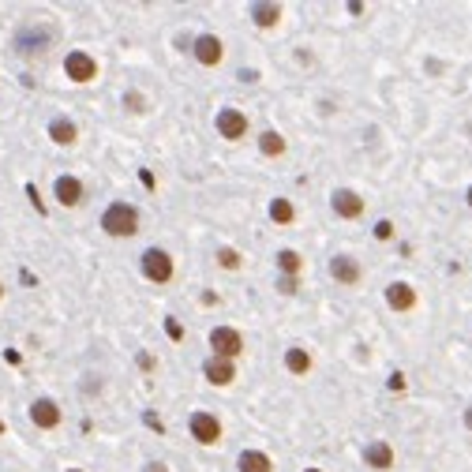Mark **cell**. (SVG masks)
<instances>
[{
	"label": "cell",
	"instance_id": "11",
	"mask_svg": "<svg viewBox=\"0 0 472 472\" xmlns=\"http://www.w3.org/2000/svg\"><path fill=\"white\" fill-rule=\"evenodd\" d=\"M386 304H390L394 311H412L416 308V289L409 281H390L386 285Z\"/></svg>",
	"mask_w": 472,
	"mask_h": 472
},
{
	"label": "cell",
	"instance_id": "25",
	"mask_svg": "<svg viewBox=\"0 0 472 472\" xmlns=\"http://www.w3.org/2000/svg\"><path fill=\"white\" fill-rule=\"evenodd\" d=\"M277 289H281L285 296H292V292H296V277H285V274H281V277H277Z\"/></svg>",
	"mask_w": 472,
	"mask_h": 472
},
{
	"label": "cell",
	"instance_id": "19",
	"mask_svg": "<svg viewBox=\"0 0 472 472\" xmlns=\"http://www.w3.org/2000/svg\"><path fill=\"white\" fill-rule=\"evenodd\" d=\"M252 19H255V26L270 30V26H277V19H281V8L277 4H252Z\"/></svg>",
	"mask_w": 472,
	"mask_h": 472
},
{
	"label": "cell",
	"instance_id": "31",
	"mask_svg": "<svg viewBox=\"0 0 472 472\" xmlns=\"http://www.w3.org/2000/svg\"><path fill=\"white\" fill-rule=\"evenodd\" d=\"M469 207H472V188H469Z\"/></svg>",
	"mask_w": 472,
	"mask_h": 472
},
{
	"label": "cell",
	"instance_id": "30",
	"mask_svg": "<svg viewBox=\"0 0 472 472\" xmlns=\"http://www.w3.org/2000/svg\"><path fill=\"white\" fill-rule=\"evenodd\" d=\"M465 428L472 431V405H469V409H465Z\"/></svg>",
	"mask_w": 472,
	"mask_h": 472
},
{
	"label": "cell",
	"instance_id": "7",
	"mask_svg": "<svg viewBox=\"0 0 472 472\" xmlns=\"http://www.w3.org/2000/svg\"><path fill=\"white\" fill-rule=\"evenodd\" d=\"M191 53H195V60L202 68H218L221 57H225V45H221L218 34H199V38L191 42Z\"/></svg>",
	"mask_w": 472,
	"mask_h": 472
},
{
	"label": "cell",
	"instance_id": "4",
	"mask_svg": "<svg viewBox=\"0 0 472 472\" xmlns=\"http://www.w3.org/2000/svg\"><path fill=\"white\" fill-rule=\"evenodd\" d=\"M210 349H214V356H221V360H236L244 353V338H240V330H233V326H214L210 330Z\"/></svg>",
	"mask_w": 472,
	"mask_h": 472
},
{
	"label": "cell",
	"instance_id": "21",
	"mask_svg": "<svg viewBox=\"0 0 472 472\" xmlns=\"http://www.w3.org/2000/svg\"><path fill=\"white\" fill-rule=\"evenodd\" d=\"M277 270H281L285 277H296L304 270V259L292 252V247H285V252H277Z\"/></svg>",
	"mask_w": 472,
	"mask_h": 472
},
{
	"label": "cell",
	"instance_id": "34",
	"mask_svg": "<svg viewBox=\"0 0 472 472\" xmlns=\"http://www.w3.org/2000/svg\"><path fill=\"white\" fill-rule=\"evenodd\" d=\"M0 296H4V285H0Z\"/></svg>",
	"mask_w": 472,
	"mask_h": 472
},
{
	"label": "cell",
	"instance_id": "16",
	"mask_svg": "<svg viewBox=\"0 0 472 472\" xmlns=\"http://www.w3.org/2000/svg\"><path fill=\"white\" fill-rule=\"evenodd\" d=\"M30 42H34V49H45V45L53 42V30H42V26H23V30L15 34V45H19V53L30 49Z\"/></svg>",
	"mask_w": 472,
	"mask_h": 472
},
{
	"label": "cell",
	"instance_id": "22",
	"mask_svg": "<svg viewBox=\"0 0 472 472\" xmlns=\"http://www.w3.org/2000/svg\"><path fill=\"white\" fill-rule=\"evenodd\" d=\"M270 218L277 221V225H289V221L296 218L292 202H289V199H274V202H270Z\"/></svg>",
	"mask_w": 472,
	"mask_h": 472
},
{
	"label": "cell",
	"instance_id": "15",
	"mask_svg": "<svg viewBox=\"0 0 472 472\" xmlns=\"http://www.w3.org/2000/svg\"><path fill=\"white\" fill-rule=\"evenodd\" d=\"M49 139H53V143H57V146H71V143H76V139H79V128H76V120H71V116H57V120H53V124H49Z\"/></svg>",
	"mask_w": 472,
	"mask_h": 472
},
{
	"label": "cell",
	"instance_id": "35",
	"mask_svg": "<svg viewBox=\"0 0 472 472\" xmlns=\"http://www.w3.org/2000/svg\"><path fill=\"white\" fill-rule=\"evenodd\" d=\"M0 431H4V423H0Z\"/></svg>",
	"mask_w": 472,
	"mask_h": 472
},
{
	"label": "cell",
	"instance_id": "8",
	"mask_svg": "<svg viewBox=\"0 0 472 472\" xmlns=\"http://www.w3.org/2000/svg\"><path fill=\"white\" fill-rule=\"evenodd\" d=\"M330 207H334V214L345 218V221H353V218L364 214V199H360L353 188H338L334 195H330Z\"/></svg>",
	"mask_w": 472,
	"mask_h": 472
},
{
	"label": "cell",
	"instance_id": "28",
	"mask_svg": "<svg viewBox=\"0 0 472 472\" xmlns=\"http://www.w3.org/2000/svg\"><path fill=\"white\" fill-rule=\"evenodd\" d=\"M165 326H169V338H184V330H180V322H177V319H169Z\"/></svg>",
	"mask_w": 472,
	"mask_h": 472
},
{
	"label": "cell",
	"instance_id": "23",
	"mask_svg": "<svg viewBox=\"0 0 472 472\" xmlns=\"http://www.w3.org/2000/svg\"><path fill=\"white\" fill-rule=\"evenodd\" d=\"M218 266H225V270H240V252H236V247H218Z\"/></svg>",
	"mask_w": 472,
	"mask_h": 472
},
{
	"label": "cell",
	"instance_id": "3",
	"mask_svg": "<svg viewBox=\"0 0 472 472\" xmlns=\"http://www.w3.org/2000/svg\"><path fill=\"white\" fill-rule=\"evenodd\" d=\"M188 431H191V439L202 442V446H214V442H221V420L214 412H191V420H188Z\"/></svg>",
	"mask_w": 472,
	"mask_h": 472
},
{
	"label": "cell",
	"instance_id": "33",
	"mask_svg": "<svg viewBox=\"0 0 472 472\" xmlns=\"http://www.w3.org/2000/svg\"><path fill=\"white\" fill-rule=\"evenodd\" d=\"M68 472H82V469H68Z\"/></svg>",
	"mask_w": 472,
	"mask_h": 472
},
{
	"label": "cell",
	"instance_id": "17",
	"mask_svg": "<svg viewBox=\"0 0 472 472\" xmlns=\"http://www.w3.org/2000/svg\"><path fill=\"white\" fill-rule=\"evenodd\" d=\"M236 469L240 472H274V461L266 457L263 450H244L236 457Z\"/></svg>",
	"mask_w": 472,
	"mask_h": 472
},
{
	"label": "cell",
	"instance_id": "6",
	"mask_svg": "<svg viewBox=\"0 0 472 472\" xmlns=\"http://www.w3.org/2000/svg\"><path fill=\"white\" fill-rule=\"evenodd\" d=\"M214 128H218V135H221V139L236 143V139H244V135H247V116L240 113V109L225 105V109H221V113L214 116Z\"/></svg>",
	"mask_w": 472,
	"mask_h": 472
},
{
	"label": "cell",
	"instance_id": "32",
	"mask_svg": "<svg viewBox=\"0 0 472 472\" xmlns=\"http://www.w3.org/2000/svg\"><path fill=\"white\" fill-rule=\"evenodd\" d=\"M304 472H322V469H304Z\"/></svg>",
	"mask_w": 472,
	"mask_h": 472
},
{
	"label": "cell",
	"instance_id": "2",
	"mask_svg": "<svg viewBox=\"0 0 472 472\" xmlns=\"http://www.w3.org/2000/svg\"><path fill=\"white\" fill-rule=\"evenodd\" d=\"M143 274H146V281L165 285L173 277V255L161 252V247H146L143 252Z\"/></svg>",
	"mask_w": 472,
	"mask_h": 472
},
{
	"label": "cell",
	"instance_id": "12",
	"mask_svg": "<svg viewBox=\"0 0 472 472\" xmlns=\"http://www.w3.org/2000/svg\"><path fill=\"white\" fill-rule=\"evenodd\" d=\"M30 420L38 423V428L53 431V428L60 423V409H57V401H53V397H38V401L30 405Z\"/></svg>",
	"mask_w": 472,
	"mask_h": 472
},
{
	"label": "cell",
	"instance_id": "5",
	"mask_svg": "<svg viewBox=\"0 0 472 472\" xmlns=\"http://www.w3.org/2000/svg\"><path fill=\"white\" fill-rule=\"evenodd\" d=\"M64 71H68L71 82H94L98 79V60L82 49H71L68 57H64Z\"/></svg>",
	"mask_w": 472,
	"mask_h": 472
},
{
	"label": "cell",
	"instance_id": "18",
	"mask_svg": "<svg viewBox=\"0 0 472 472\" xmlns=\"http://www.w3.org/2000/svg\"><path fill=\"white\" fill-rule=\"evenodd\" d=\"M285 367H289L292 375H308L311 372V353H308V349H300V345L285 349Z\"/></svg>",
	"mask_w": 472,
	"mask_h": 472
},
{
	"label": "cell",
	"instance_id": "14",
	"mask_svg": "<svg viewBox=\"0 0 472 472\" xmlns=\"http://www.w3.org/2000/svg\"><path fill=\"white\" fill-rule=\"evenodd\" d=\"M53 195H57L60 207H79V202H82V184L76 177H57V184H53Z\"/></svg>",
	"mask_w": 472,
	"mask_h": 472
},
{
	"label": "cell",
	"instance_id": "10",
	"mask_svg": "<svg viewBox=\"0 0 472 472\" xmlns=\"http://www.w3.org/2000/svg\"><path fill=\"white\" fill-rule=\"evenodd\" d=\"M364 465L367 469H394V446L386 439H375V442H367L364 446Z\"/></svg>",
	"mask_w": 472,
	"mask_h": 472
},
{
	"label": "cell",
	"instance_id": "20",
	"mask_svg": "<svg viewBox=\"0 0 472 472\" xmlns=\"http://www.w3.org/2000/svg\"><path fill=\"white\" fill-rule=\"evenodd\" d=\"M259 150L266 157H281L285 154V135L281 132H263L259 135Z\"/></svg>",
	"mask_w": 472,
	"mask_h": 472
},
{
	"label": "cell",
	"instance_id": "27",
	"mask_svg": "<svg viewBox=\"0 0 472 472\" xmlns=\"http://www.w3.org/2000/svg\"><path fill=\"white\" fill-rule=\"evenodd\" d=\"M386 386H390V390H405V375H401V372H394V375H390V383H386Z\"/></svg>",
	"mask_w": 472,
	"mask_h": 472
},
{
	"label": "cell",
	"instance_id": "1",
	"mask_svg": "<svg viewBox=\"0 0 472 472\" xmlns=\"http://www.w3.org/2000/svg\"><path fill=\"white\" fill-rule=\"evenodd\" d=\"M101 229H105L109 236H135L139 233V210L132 202H113V207L101 214Z\"/></svg>",
	"mask_w": 472,
	"mask_h": 472
},
{
	"label": "cell",
	"instance_id": "9",
	"mask_svg": "<svg viewBox=\"0 0 472 472\" xmlns=\"http://www.w3.org/2000/svg\"><path fill=\"white\" fill-rule=\"evenodd\" d=\"M202 375H207L210 386H229L236 378V364L233 360H221V356H210L207 364H202Z\"/></svg>",
	"mask_w": 472,
	"mask_h": 472
},
{
	"label": "cell",
	"instance_id": "24",
	"mask_svg": "<svg viewBox=\"0 0 472 472\" xmlns=\"http://www.w3.org/2000/svg\"><path fill=\"white\" fill-rule=\"evenodd\" d=\"M394 236V221H378V225H375V240H390Z\"/></svg>",
	"mask_w": 472,
	"mask_h": 472
},
{
	"label": "cell",
	"instance_id": "13",
	"mask_svg": "<svg viewBox=\"0 0 472 472\" xmlns=\"http://www.w3.org/2000/svg\"><path fill=\"white\" fill-rule=\"evenodd\" d=\"M330 277L341 281V285H356L360 281V263L353 255H334L330 259Z\"/></svg>",
	"mask_w": 472,
	"mask_h": 472
},
{
	"label": "cell",
	"instance_id": "29",
	"mask_svg": "<svg viewBox=\"0 0 472 472\" xmlns=\"http://www.w3.org/2000/svg\"><path fill=\"white\" fill-rule=\"evenodd\" d=\"M146 472H169V465H161V461H150V465H146Z\"/></svg>",
	"mask_w": 472,
	"mask_h": 472
},
{
	"label": "cell",
	"instance_id": "26",
	"mask_svg": "<svg viewBox=\"0 0 472 472\" xmlns=\"http://www.w3.org/2000/svg\"><path fill=\"white\" fill-rule=\"evenodd\" d=\"M124 105L132 109V113H146V109H143V98H139V94H124Z\"/></svg>",
	"mask_w": 472,
	"mask_h": 472
}]
</instances>
